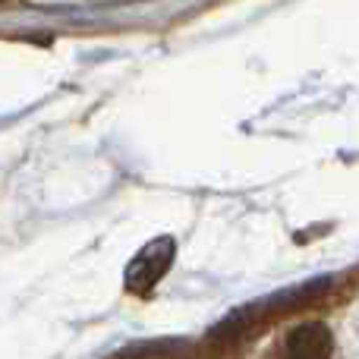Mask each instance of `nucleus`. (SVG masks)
Listing matches in <instances>:
<instances>
[{"label":"nucleus","instance_id":"2","mask_svg":"<svg viewBox=\"0 0 359 359\" xmlns=\"http://www.w3.org/2000/svg\"><path fill=\"white\" fill-rule=\"evenodd\" d=\"M334 353V337L328 325L322 322H303L287 331L284 359H331Z\"/></svg>","mask_w":359,"mask_h":359},{"label":"nucleus","instance_id":"1","mask_svg":"<svg viewBox=\"0 0 359 359\" xmlns=\"http://www.w3.org/2000/svg\"><path fill=\"white\" fill-rule=\"evenodd\" d=\"M170 262H174V243H170L168 236L149 243V246L130 262V268H126V290L130 293H149L151 287L168 274Z\"/></svg>","mask_w":359,"mask_h":359}]
</instances>
